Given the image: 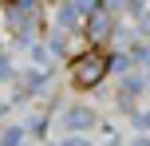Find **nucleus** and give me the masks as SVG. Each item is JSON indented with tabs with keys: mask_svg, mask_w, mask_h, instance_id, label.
<instances>
[{
	"mask_svg": "<svg viewBox=\"0 0 150 146\" xmlns=\"http://www.w3.org/2000/svg\"><path fill=\"white\" fill-rule=\"evenodd\" d=\"M107 71H111V55L103 51H83L79 59L71 63V83L75 87H99L107 79Z\"/></svg>",
	"mask_w": 150,
	"mask_h": 146,
	"instance_id": "1",
	"label": "nucleus"
},
{
	"mask_svg": "<svg viewBox=\"0 0 150 146\" xmlns=\"http://www.w3.org/2000/svg\"><path fill=\"white\" fill-rule=\"evenodd\" d=\"M107 32H111V20H107L103 12H95V16H91V24H87V39H95V44H99Z\"/></svg>",
	"mask_w": 150,
	"mask_h": 146,
	"instance_id": "2",
	"label": "nucleus"
},
{
	"mask_svg": "<svg viewBox=\"0 0 150 146\" xmlns=\"http://www.w3.org/2000/svg\"><path fill=\"white\" fill-rule=\"evenodd\" d=\"M67 123H71V126H91V111H83V107H75Z\"/></svg>",
	"mask_w": 150,
	"mask_h": 146,
	"instance_id": "3",
	"label": "nucleus"
}]
</instances>
